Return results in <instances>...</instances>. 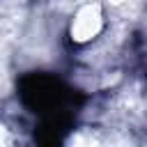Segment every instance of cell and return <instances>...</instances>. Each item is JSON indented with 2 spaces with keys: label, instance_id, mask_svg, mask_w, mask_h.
Listing matches in <instances>:
<instances>
[{
  "label": "cell",
  "instance_id": "cell-1",
  "mask_svg": "<svg viewBox=\"0 0 147 147\" xmlns=\"http://www.w3.org/2000/svg\"><path fill=\"white\" fill-rule=\"evenodd\" d=\"M99 23H101L99 11H96L94 7H87V9H83V11L78 14V21H76V25H74V32L78 34V39H87V37H92V34L99 30Z\"/></svg>",
  "mask_w": 147,
  "mask_h": 147
}]
</instances>
